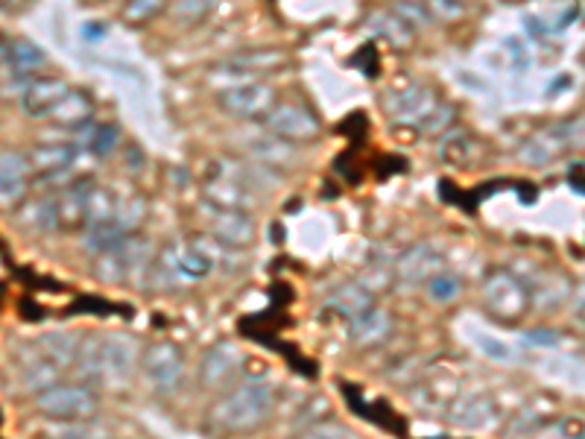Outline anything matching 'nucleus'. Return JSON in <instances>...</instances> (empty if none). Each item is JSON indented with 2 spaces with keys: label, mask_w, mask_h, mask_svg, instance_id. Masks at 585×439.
I'll return each instance as SVG.
<instances>
[{
  "label": "nucleus",
  "mask_w": 585,
  "mask_h": 439,
  "mask_svg": "<svg viewBox=\"0 0 585 439\" xmlns=\"http://www.w3.org/2000/svg\"><path fill=\"white\" fill-rule=\"evenodd\" d=\"M275 407V381L267 375H252L240 381L229 396L214 407V422L229 434H246L261 428Z\"/></svg>",
  "instance_id": "nucleus-1"
},
{
  "label": "nucleus",
  "mask_w": 585,
  "mask_h": 439,
  "mask_svg": "<svg viewBox=\"0 0 585 439\" xmlns=\"http://www.w3.org/2000/svg\"><path fill=\"white\" fill-rule=\"evenodd\" d=\"M480 302L495 320L518 322L530 311V290L515 273L492 270L480 284Z\"/></svg>",
  "instance_id": "nucleus-2"
},
{
  "label": "nucleus",
  "mask_w": 585,
  "mask_h": 439,
  "mask_svg": "<svg viewBox=\"0 0 585 439\" xmlns=\"http://www.w3.org/2000/svg\"><path fill=\"white\" fill-rule=\"evenodd\" d=\"M36 410L56 422H88L97 416L100 399L88 384H53L36 396Z\"/></svg>",
  "instance_id": "nucleus-3"
},
{
  "label": "nucleus",
  "mask_w": 585,
  "mask_h": 439,
  "mask_svg": "<svg viewBox=\"0 0 585 439\" xmlns=\"http://www.w3.org/2000/svg\"><path fill=\"white\" fill-rule=\"evenodd\" d=\"M94 261H97V279L106 284H120L132 279L135 273L153 267V249L138 235H123L115 246L103 249Z\"/></svg>",
  "instance_id": "nucleus-4"
},
{
  "label": "nucleus",
  "mask_w": 585,
  "mask_h": 439,
  "mask_svg": "<svg viewBox=\"0 0 585 439\" xmlns=\"http://www.w3.org/2000/svg\"><path fill=\"white\" fill-rule=\"evenodd\" d=\"M144 375L158 396H176L185 384V355L176 343L158 340L144 352Z\"/></svg>",
  "instance_id": "nucleus-5"
},
{
  "label": "nucleus",
  "mask_w": 585,
  "mask_h": 439,
  "mask_svg": "<svg viewBox=\"0 0 585 439\" xmlns=\"http://www.w3.org/2000/svg\"><path fill=\"white\" fill-rule=\"evenodd\" d=\"M275 103H278V97H275L273 85L258 80L232 82L229 88H223L217 94V106L226 115L243 120H261L273 109Z\"/></svg>",
  "instance_id": "nucleus-6"
},
{
  "label": "nucleus",
  "mask_w": 585,
  "mask_h": 439,
  "mask_svg": "<svg viewBox=\"0 0 585 439\" xmlns=\"http://www.w3.org/2000/svg\"><path fill=\"white\" fill-rule=\"evenodd\" d=\"M583 141V120H571V123H556L545 132L527 138L518 150V159L527 167H545L556 159L559 153H565L568 147Z\"/></svg>",
  "instance_id": "nucleus-7"
},
{
  "label": "nucleus",
  "mask_w": 585,
  "mask_h": 439,
  "mask_svg": "<svg viewBox=\"0 0 585 439\" xmlns=\"http://www.w3.org/2000/svg\"><path fill=\"white\" fill-rule=\"evenodd\" d=\"M261 120H264V129L270 135L281 138V141H290V144H308L313 138H319V132H322L319 118L302 103H275Z\"/></svg>",
  "instance_id": "nucleus-8"
},
{
  "label": "nucleus",
  "mask_w": 585,
  "mask_h": 439,
  "mask_svg": "<svg viewBox=\"0 0 585 439\" xmlns=\"http://www.w3.org/2000/svg\"><path fill=\"white\" fill-rule=\"evenodd\" d=\"M138 363V346L129 334H106L97 346V366H100V384L123 387Z\"/></svg>",
  "instance_id": "nucleus-9"
},
{
  "label": "nucleus",
  "mask_w": 585,
  "mask_h": 439,
  "mask_svg": "<svg viewBox=\"0 0 585 439\" xmlns=\"http://www.w3.org/2000/svg\"><path fill=\"white\" fill-rule=\"evenodd\" d=\"M205 197L214 208H229V211H249L255 208V191L246 185V176H240V164L220 161V173H214L205 182Z\"/></svg>",
  "instance_id": "nucleus-10"
},
{
  "label": "nucleus",
  "mask_w": 585,
  "mask_h": 439,
  "mask_svg": "<svg viewBox=\"0 0 585 439\" xmlns=\"http://www.w3.org/2000/svg\"><path fill=\"white\" fill-rule=\"evenodd\" d=\"M243 355L234 343H217L199 360V384L205 390H226L240 375Z\"/></svg>",
  "instance_id": "nucleus-11"
},
{
  "label": "nucleus",
  "mask_w": 585,
  "mask_h": 439,
  "mask_svg": "<svg viewBox=\"0 0 585 439\" xmlns=\"http://www.w3.org/2000/svg\"><path fill=\"white\" fill-rule=\"evenodd\" d=\"M79 150L74 144H39L27 153L30 173L39 176L41 182H68L71 170L77 164Z\"/></svg>",
  "instance_id": "nucleus-12"
},
{
  "label": "nucleus",
  "mask_w": 585,
  "mask_h": 439,
  "mask_svg": "<svg viewBox=\"0 0 585 439\" xmlns=\"http://www.w3.org/2000/svg\"><path fill=\"white\" fill-rule=\"evenodd\" d=\"M436 103H439L436 91L430 85H422V82H413V85H407L401 91H392L384 97V109L390 112L392 118L398 123H413V126H419L422 120L428 118Z\"/></svg>",
  "instance_id": "nucleus-13"
},
{
  "label": "nucleus",
  "mask_w": 585,
  "mask_h": 439,
  "mask_svg": "<svg viewBox=\"0 0 585 439\" xmlns=\"http://www.w3.org/2000/svg\"><path fill=\"white\" fill-rule=\"evenodd\" d=\"M287 53L284 50H275V47H258V50H243V53H234L229 56L220 71L229 74L234 80H252V77H264V74H275L281 68H287Z\"/></svg>",
  "instance_id": "nucleus-14"
},
{
  "label": "nucleus",
  "mask_w": 585,
  "mask_h": 439,
  "mask_svg": "<svg viewBox=\"0 0 585 439\" xmlns=\"http://www.w3.org/2000/svg\"><path fill=\"white\" fill-rule=\"evenodd\" d=\"M30 179L33 173H30L27 153L3 150L0 153V208H18L27 200Z\"/></svg>",
  "instance_id": "nucleus-15"
},
{
  "label": "nucleus",
  "mask_w": 585,
  "mask_h": 439,
  "mask_svg": "<svg viewBox=\"0 0 585 439\" xmlns=\"http://www.w3.org/2000/svg\"><path fill=\"white\" fill-rule=\"evenodd\" d=\"M68 91L71 85L62 77H33L21 88V109L27 118H50Z\"/></svg>",
  "instance_id": "nucleus-16"
},
{
  "label": "nucleus",
  "mask_w": 585,
  "mask_h": 439,
  "mask_svg": "<svg viewBox=\"0 0 585 439\" xmlns=\"http://www.w3.org/2000/svg\"><path fill=\"white\" fill-rule=\"evenodd\" d=\"M211 238L223 243L226 249H246L255 243L258 229L249 211H229V208L211 205Z\"/></svg>",
  "instance_id": "nucleus-17"
},
{
  "label": "nucleus",
  "mask_w": 585,
  "mask_h": 439,
  "mask_svg": "<svg viewBox=\"0 0 585 439\" xmlns=\"http://www.w3.org/2000/svg\"><path fill=\"white\" fill-rule=\"evenodd\" d=\"M442 270V255L430 246V243H416L410 246L398 264H395V273H398V281L404 287H416V284H425V281Z\"/></svg>",
  "instance_id": "nucleus-18"
},
{
  "label": "nucleus",
  "mask_w": 585,
  "mask_h": 439,
  "mask_svg": "<svg viewBox=\"0 0 585 439\" xmlns=\"http://www.w3.org/2000/svg\"><path fill=\"white\" fill-rule=\"evenodd\" d=\"M351 343L360 346V349H372L378 343H384L392 334V317L390 311L384 308H366L363 314H357L351 320Z\"/></svg>",
  "instance_id": "nucleus-19"
},
{
  "label": "nucleus",
  "mask_w": 585,
  "mask_h": 439,
  "mask_svg": "<svg viewBox=\"0 0 585 439\" xmlns=\"http://www.w3.org/2000/svg\"><path fill=\"white\" fill-rule=\"evenodd\" d=\"M451 422L466 431H486L495 425V404L486 396H463L451 401Z\"/></svg>",
  "instance_id": "nucleus-20"
},
{
  "label": "nucleus",
  "mask_w": 585,
  "mask_h": 439,
  "mask_svg": "<svg viewBox=\"0 0 585 439\" xmlns=\"http://www.w3.org/2000/svg\"><path fill=\"white\" fill-rule=\"evenodd\" d=\"M480 153H483L480 141L474 135H468L466 129H451L439 144V159L457 170L474 167L480 161Z\"/></svg>",
  "instance_id": "nucleus-21"
},
{
  "label": "nucleus",
  "mask_w": 585,
  "mask_h": 439,
  "mask_svg": "<svg viewBox=\"0 0 585 439\" xmlns=\"http://www.w3.org/2000/svg\"><path fill=\"white\" fill-rule=\"evenodd\" d=\"M94 182H82L74 179L65 188H59L56 197V211H59V226H82L85 223V205H88V194H91Z\"/></svg>",
  "instance_id": "nucleus-22"
},
{
  "label": "nucleus",
  "mask_w": 585,
  "mask_h": 439,
  "mask_svg": "<svg viewBox=\"0 0 585 439\" xmlns=\"http://www.w3.org/2000/svg\"><path fill=\"white\" fill-rule=\"evenodd\" d=\"M18 223L36 235H47L59 229V211H56V197H36L24 200L18 205Z\"/></svg>",
  "instance_id": "nucleus-23"
},
{
  "label": "nucleus",
  "mask_w": 585,
  "mask_h": 439,
  "mask_svg": "<svg viewBox=\"0 0 585 439\" xmlns=\"http://www.w3.org/2000/svg\"><path fill=\"white\" fill-rule=\"evenodd\" d=\"M120 144V129L115 123H82L79 126V147H85L97 159H109Z\"/></svg>",
  "instance_id": "nucleus-24"
},
{
  "label": "nucleus",
  "mask_w": 585,
  "mask_h": 439,
  "mask_svg": "<svg viewBox=\"0 0 585 439\" xmlns=\"http://www.w3.org/2000/svg\"><path fill=\"white\" fill-rule=\"evenodd\" d=\"M94 115V103H91V97L85 94V91H77V88H71L68 94H65V100L53 109V115L50 120L53 123H59V126H65V129H79L82 123H88Z\"/></svg>",
  "instance_id": "nucleus-25"
},
{
  "label": "nucleus",
  "mask_w": 585,
  "mask_h": 439,
  "mask_svg": "<svg viewBox=\"0 0 585 439\" xmlns=\"http://www.w3.org/2000/svg\"><path fill=\"white\" fill-rule=\"evenodd\" d=\"M77 349L79 337L77 334H68V331H53V334H44L39 340V355L53 360L59 369H71L74 366Z\"/></svg>",
  "instance_id": "nucleus-26"
},
{
  "label": "nucleus",
  "mask_w": 585,
  "mask_h": 439,
  "mask_svg": "<svg viewBox=\"0 0 585 439\" xmlns=\"http://www.w3.org/2000/svg\"><path fill=\"white\" fill-rule=\"evenodd\" d=\"M328 305H331L334 311L346 314L349 320H354L357 314H363L366 308L375 305V296H372V290H366L360 281H351V284H343V287L328 299Z\"/></svg>",
  "instance_id": "nucleus-27"
},
{
  "label": "nucleus",
  "mask_w": 585,
  "mask_h": 439,
  "mask_svg": "<svg viewBox=\"0 0 585 439\" xmlns=\"http://www.w3.org/2000/svg\"><path fill=\"white\" fill-rule=\"evenodd\" d=\"M62 372H65V369H59L53 360H47L44 355H36V358L24 363V387H27L33 396H39L47 387L59 384Z\"/></svg>",
  "instance_id": "nucleus-28"
},
{
  "label": "nucleus",
  "mask_w": 585,
  "mask_h": 439,
  "mask_svg": "<svg viewBox=\"0 0 585 439\" xmlns=\"http://www.w3.org/2000/svg\"><path fill=\"white\" fill-rule=\"evenodd\" d=\"M255 156L261 159L264 170H287L293 161H296V153H293V144L290 141H281V138H261L252 144Z\"/></svg>",
  "instance_id": "nucleus-29"
},
{
  "label": "nucleus",
  "mask_w": 585,
  "mask_h": 439,
  "mask_svg": "<svg viewBox=\"0 0 585 439\" xmlns=\"http://www.w3.org/2000/svg\"><path fill=\"white\" fill-rule=\"evenodd\" d=\"M85 232H82V249L88 252V255H100L103 249H109V246H115L117 240L123 238L126 232L117 226V220H103V223H88V226H82Z\"/></svg>",
  "instance_id": "nucleus-30"
},
{
  "label": "nucleus",
  "mask_w": 585,
  "mask_h": 439,
  "mask_svg": "<svg viewBox=\"0 0 585 439\" xmlns=\"http://www.w3.org/2000/svg\"><path fill=\"white\" fill-rule=\"evenodd\" d=\"M147 200L138 197V194H129V197H117V211L115 220L117 226L126 232V235H135L141 229V223L147 220Z\"/></svg>",
  "instance_id": "nucleus-31"
},
{
  "label": "nucleus",
  "mask_w": 585,
  "mask_h": 439,
  "mask_svg": "<svg viewBox=\"0 0 585 439\" xmlns=\"http://www.w3.org/2000/svg\"><path fill=\"white\" fill-rule=\"evenodd\" d=\"M463 293V281L451 273H433L428 281H425V296H428L433 305H451L454 299H460Z\"/></svg>",
  "instance_id": "nucleus-32"
},
{
  "label": "nucleus",
  "mask_w": 585,
  "mask_h": 439,
  "mask_svg": "<svg viewBox=\"0 0 585 439\" xmlns=\"http://www.w3.org/2000/svg\"><path fill=\"white\" fill-rule=\"evenodd\" d=\"M115 211H117V197L109 191V188H91V194H88V205H85V223L82 226H88V223H103V220H115Z\"/></svg>",
  "instance_id": "nucleus-33"
},
{
  "label": "nucleus",
  "mask_w": 585,
  "mask_h": 439,
  "mask_svg": "<svg viewBox=\"0 0 585 439\" xmlns=\"http://www.w3.org/2000/svg\"><path fill=\"white\" fill-rule=\"evenodd\" d=\"M372 27H375V33H381L384 39H390L395 47H404V44L413 41V30H410L395 12H381V15H375Z\"/></svg>",
  "instance_id": "nucleus-34"
},
{
  "label": "nucleus",
  "mask_w": 585,
  "mask_h": 439,
  "mask_svg": "<svg viewBox=\"0 0 585 439\" xmlns=\"http://www.w3.org/2000/svg\"><path fill=\"white\" fill-rule=\"evenodd\" d=\"M217 3H220V0H173L170 15H173V21H179V24H199L202 18L211 15V9H214Z\"/></svg>",
  "instance_id": "nucleus-35"
},
{
  "label": "nucleus",
  "mask_w": 585,
  "mask_h": 439,
  "mask_svg": "<svg viewBox=\"0 0 585 439\" xmlns=\"http://www.w3.org/2000/svg\"><path fill=\"white\" fill-rule=\"evenodd\" d=\"M164 3H167V0H126L120 15H123L126 24L141 27V24H147L150 18H156L158 12L164 9Z\"/></svg>",
  "instance_id": "nucleus-36"
},
{
  "label": "nucleus",
  "mask_w": 585,
  "mask_h": 439,
  "mask_svg": "<svg viewBox=\"0 0 585 439\" xmlns=\"http://www.w3.org/2000/svg\"><path fill=\"white\" fill-rule=\"evenodd\" d=\"M419 126H422L425 135H442L448 126H454V106L451 103H436L433 112Z\"/></svg>",
  "instance_id": "nucleus-37"
},
{
  "label": "nucleus",
  "mask_w": 585,
  "mask_h": 439,
  "mask_svg": "<svg viewBox=\"0 0 585 439\" xmlns=\"http://www.w3.org/2000/svg\"><path fill=\"white\" fill-rule=\"evenodd\" d=\"M422 6L428 9L430 18H439V21H460L466 15L463 0H422Z\"/></svg>",
  "instance_id": "nucleus-38"
},
{
  "label": "nucleus",
  "mask_w": 585,
  "mask_h": 439,
  "mask_svg": "<svg viewBox=\"0 0 585 439\" xmlns=\"http://www.w3.org/2000/svg\"><path fill=\"white\" fill-rule=\"evenodd\" d=\"M395 15H398L410 30L430 24L428 9H425L422 3H416V0H398V3H395Z\"/></svg>",
  "instance_id": "nucleus-39"
},
{
  "label": "nucleus",
  "mask_w": 585,
  "mask_h": 439,
  "mask_svg": "<svg viewBox=\"0 0 585 439\" xmlns=\"http://www.w3.org/2000/svg\"><path fill=\"white\" fill-rule=\"evenodd\" d=\"M474 346H477L486 358L498 360V363H504V360L512 358V352H509L507 343H504V340H498V337H492V334H486V331H480V334H477Z\"/></svg>",
  "instance_id": "nucleus-40"
},
{
  "label": "nucleus",
  "mask_w": 585,
  "mask_h": 439,
  "mask_svg": "<svg viewBox=\"0 0 585 439\" xmlns=\"http://www.w3.org/2000/svg\"><path fill=\"white\" fill-rule=\"evenodd\" d=\"M299 439H354L346 425H334V422H322V425H311Z\"/></svg>",
  "instance_id": "nucleus-41"
},
{
  "label": "nucleus",
  "mask_w": 585,
  "mask_h": 439,
  "mask_svg": "<svg viewBox=\"0 0 585 439\" xmlns=\"http://www.w3.org/2000/svg\"><path fill=\"white\" fill-rule=\"evenodd\" d=\"M56 439H106L100 428H91L85 422H68V428H59Z\"/></svg>",
  "instance_id": "nucleus-42"
},
{
  "label": "nucleus",
  "mask_w": 585,
  "mask_h": 439,
  "mask_svg": "<svg viewBox=\"0 0 585 439\" xmlns=\"http://www.w3.org/2000/svg\"><path fill=\"white\" fill-rule=\"evenodd\" d=\"M524 340H527L530 346H545V349H553V346L559 343V334H553V331H530V334H524Z\"/></svg>",
  "instance_id": "nucleus-43"
},
{
  "label": "nucleus",
  "mask_w": 585,
  "mask_h": 439,
  "mask_svg": "<svg viewBox=\"0 0 585 439\" xmlns=\"http://www.w3.org/2000/svg\"><path fill=\"white\" fill-rule=\"evenodd\" d=\"M106 33H109V27H106L103 21H88V24H82V39L85 41L106 39Z\"/></svg>",
  "instance_id": "nucleus-44"
},
{
  "label": "nucleus",
  "mask_w": 585,
  "mask_h": 439,
  "mask_svg": "<svg viewBox=\"0 0 585 439\" xmlns=\"http://www.w3.org/2000/svg\"><path fill=\"white\" fill-rule=\"evenodd\" d=\"M568 182H571V188L577 191V197H583V161H574V164L568 167Z\"/></svg>",
  "instance_id": "nucleus-45"
},
{
  "label": "nucleus",
  "mask_w": 585,
  "mask_h": 439,
  "mask_svg": "<svg viewBox=\"0 0 585 439\" xmlns=\"http://www.w3.org/2000/svg\"><path fill=\"white\" fill-rule=\"evenodd\" d=\"M30 3H33V0H0V12H3V15H18V12H24Z\"/></svg>",
  "instance_id": "nucleus-46"
}]
</instances>
